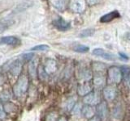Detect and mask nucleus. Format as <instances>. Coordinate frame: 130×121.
<instances>
[{
    "label": "nucleus",
    "instance_id": "aec40b11",
    "mask_svg": "<svg viewBox=\"0 0 130 121\" xmlns=\"http://www.w3.org/2000/svg\"><path fill=\"white\" fill-rule=\"evenodd\" d=\"M122 73H123V77L124 78V83L128 88H130V68L125 67Z\"/></svg>",
    "mask_w": 130,
    "mask_h": 121
},
{
    "label": "nucleus",
    "instance_id": "f257e3e1",
    "mask_svg": "<svg viewBox=\"0 0 130 121\" xmlns=\"http://www.w3.org/2000/svg\"><path fill=\"white\" fill-rule=\"evenodd\" d=\"M28 89V78L25 75L19 77L17 82L13 86V94L16 97H20L25 94Z\"/></svg>",
    "mask_w": 130,
    "mask_h": 121
},
{
    "label": "nucleus",
    "instance_id": "bb28decb",
    "mask_svg": "<svg viewBox=\"0 0 130 121\" xmlns=\"http://www.w3.org/2000/svg\"><path fill=\"white\" fill-rule=\"evenodd\" d=\"M50 47H49L47 44H39V45H36L34 47H32L31 48V51H46L49 49Z\"/></svg>",
    "mask_w": 130,
    "mask_h": 121
},
{
    "label": "nucleus",
    "instance_id": "a878e982",
    "mask_svg": "<svg viewBox=\"0 0 130 121\" xmlns=\"http://www.w3.org/2000/svg\"><path fill=\"white\" fill-rule=\"evenodd\" d=\"M65 3H66V0H55V1H53L54 6L59 10L63 9L65 6Z\"/></svg>",
    "mask_w": 130,
    "mask_h": 121
},
{
    "label": "nucleus",
    "instance_id": "6ab92c4d",
    "mask_svg": "<svg viewBox=\"0 0 130 121\" xmlns=\"http://www.w3.org/2000/svg\"><path fill=\"white\" fill-rule=\"evenodd\" d=\"M12 97V92L9 90H5L0 93V100L3 102H7Z\"/></svg>",
    "mask_w": 130,
    "mask_h": 121
},
{
    "label": "nucleus",
    "instance_id": "4468645a",
    "mask_svg": "<svg viewBox=\"0 0 130 121\" xmlns=\"http://www.w3.org/2000/svg\"><path fill=\"white\" fill-rule=\"evenodd\" d=\"M28 74L32 78H36L38 76V60L37 59H32L28 62Z\"/></svg>",
    "mask_w": 130,
    "mask_h": 121
},
{
    "label": "nucleus",
    "instance_id": "5701e85b",
    "mask_svg": "<svg viewBox=\"0 0 130 121\" xmlns=\"http://www.w3.org/2000/svg\"><path fill=\"white\" fill-rule=\"evenodd\" d=\"M31 5H32V3H29V4H28V2L22 3L19 4V5L15 7V12H21V11H24L25 9H27V8H28V7H30Z\"/></svg>",
    "mask_w": 130,
    "mask_h": 121
},
{
    "label": "nucleus",
    "instance_id": "dca6fc26",
    "mask_svg": "<svg viewBox=\"0 0 130 121\" xmlns=\"http://www.w3.org/2000/svg\"><path fill=\"white\" fill-rule=\"evenodd\" d=\"M81 115L85 118L90 119L93 116H94V110H93L92 106L85 105V106L82 107V109H81Z\"/></svg>",
    "mask_w": 130,
    "mask_h": 121
},
{
    "label": "nucleus",
    "instance_id": "7ed1b4c3",
    "mask_svg": "<svg viewBox=\"0 0 130 121\" xmlns=\"http://www.w3.org/2000/svg\"><path fill=\"white\" fill-rule=\"evenodd\" d=\"M83 102L89 106H97L101 103L100 95L97 91H92L83 98Z\"/></svg>",
    "mask_w": 130,
    "mask_h": 121
},
{
    "label": "nucleus",
    "instance_id": "72a5a7b5",
    "mask_svg": "<svg viewBox=\"0 0 130 121\" xmlns=\"http://www.w3.org/2000/svg\"><path fill=\"white\" fill-rule=\"evenodd\" d=\"M99 2V0H87V3L89 5H94V4L98 3Z\"/></svg>",
    "mask_w": 130,
    "mask_h": 121
},
{
    "label": "nucleus",
    "instance_id": "4be33fe9",
    "mask_svg": "<svg viewBox=\"0 0 130 121\" xmlns=\"http://www.w3.org/2000/svg\"><path fill=\"white\" fill-rule=\"evenodd\" d=\"M94 29L93 28H87V29H85L83 31H81L80 33V37L81 38H85V37H89V36H92L94 34Z\"/></svg>",
    "mask_w": 130,
    "mask_h": 121
},
{
    "label": "nucleus",
    "instance_id": "c756f323",
    "mask_svg": "<svg viewBox=\"0 0 130 121\" xmlns=\"http://www.w3.org/2000/svg\"><path fill=\"white\" fill-rule=\"evenodd\" d=\"M81 109H82V107H80V105L78 103H76V105L74 106V107H73L72 111L74 115H79L80 113H81Z\"/></svg>",
    "mask_w": 130,
    "mask_h": 121
},
{
    "label": "nucleus",
    "instance_id": "423d86ee",
    "mask_svg": "<svg viewBox=\"0 0 130 121\" xmlns=\"http://www.w3.org/2000/svg\"><path fill=\"white\" fill-rule=\"evenodd\" d=\"M93 86L97 90L103 89L106 86V78L102 74L98 73L93 77Z\"/></svg>",
    "mask_w": 130,
    "mask_h": 121
},
{
    "label": "nucleus",
    "instance_id": "2eb2a0df",
    "mask_svg": "<svg viewBox=\"0 0 130 121\" xmlns=\"http://www.w3.org/2000/svg\"><path fill=\"white\" fill-rule=\"evenodd\" d=\"M120 14L119 13V11H113L111 12H109V13L104 15L103 16H102L100 19V22L101 23H109L114 20L115 19L120 18Z\"/></svg>",
    "mask_w": 130,
    "mask_h": 121
},
{
    "label": "nucleus",
    "instance_id": "20e7f679",
    "mask_svg": "<svg viewBox=\"0 0 130 121\" xmlns=\"http://www.w3.org/2000/svg\"><path fill=\"white\" fill-rule=\"evenodd\" d=\"M103 93L106 100L112 101L117 96V88L113 85H107L103 88Z\"/></svg>",
    "mask_w": 130,
    "mask_h": 121
},
{
    "label": "nucleus",
    "instance_id": "f3484780",
    "mask_svg": "<svg viewBox=\"0 0 130 121\" xmlns=\"http://www.w3.org/2000/svg\"><path fill=\"white\" fill-rule=\"evenodd\" d=\"M123 114H124L123 107H122L120 104H117L113 109V111H112L113 117L116 119H120L122 117H123Z\"/></svg>",
    "mask_w": 130,
    "mask_h": 121
},
{
    "label": "nucleus",
    "instance_id": "412c9836",
    "mask_svg": "<svg viewBox=\"0 0 130 121\" xmlns=\"http://www.w3.org/2000/svg\"><path fill=\"white\" fill-rule=\"evenodd\" d=\"M76 105V99L75 98H69L67 99L66 103H65V109L68 111H71L74 106Z\"/></svg>",
    "mask_w": 130,
    "mask_h": 121
},
{
    "label": "nucleus",
    "instance_id": "9d476101",
    "mask_svg": "<svg viewBox=\"0 0 130 121\" xmlns=\"http://www.w3.org/2000/svg\"><path fill=\"white\" fill-rule=\"evenodd\" d=\"M20 43V40L16 36H3L0 38V44H7V45H19Z\"/></svg>",
    "mask_w": 130,
    "mask_h": 121
},
{
    "label": "nucleus",
    "instance_id": "473e14b6",
    "mask_svg": "<svg viewBox=\"0 0 130 121\" xmlns=\"http://www.w3.org/2000/svg\"><path fill=\"white\" fill-rule=\"evenodd\" d=\"M89 121H102V119H100V117L99 115H94L92 118L89 119Z\"/></svg>",
    "mask_w": 130,
    "mask_h": 121
},
{
    "label": "nucleus",
    "instance_id": "393cba45",
    "mask_svg": "<svg viewBox=\"0 0 130 121\" xmlns=\"http://www.w3.org/2000/svg\"><path fill=\"white\" fill-rule=\"evenodd\" d=\"M38 75L40 78V79H42V80H46L47 78V77H48V74L46 73V71H45L43 66H38Z\"/></svg>",
    "mask_w": 130,
    "mask_h": 121
},
{
    "label": "nucleus",
    "instance_id": "ddd939ff",
    "mask_svg": "<svg viewBox=\"0 0 130 121\" xmlns=\"http://www.w3.org/2000/svg\"><path fill=\"white\" fill-rule=\"evenodd\" d=\"M22 67H23V63L21 60L20 59L15 60V62L11 64V66L10 67L11 74L14 76H19L22 71Z\"/></svg>",
    "mask_w": 130,
    "mask_h": 121
},
{
    "label": "nucleus",
    "instance_id": "e433bc0d",
    "mask_svg": "<svg viewBox=\"0 0 130 121\" xmlns=\"http://www.w3.org/2000/svg\"><path fill=\"white\" fill-rule=\"evenodd\" d=\"M57 121H68V119L65 118L64 116H61V117H59V118L58 119V120Z\"/></svg>",
    "mask_w": 130,
    "mask_h": 121
},
{
    "label": "nucleus",
    "instance_id": "39448f33",
    "mask_svg": "<svg viewBox=\"0 0 130 121\" xmlns=\"http://www.w3.org/2000/svg\"><path fill=\"white\" fill-rule=\"evenodd\" d=\"M96 111L100 117V119L103 121H106L107 119L109 116V109L106 102H101L99 104H98Z\"/></svg>",
    "mask_w": 130,
    "mask_h": 121
},
{
    "label": "nucleus",
    "instance_id": "6e6552de",
    "mask_svg": "<svg viewBox=\"0 0 130 121\" xmlns=\"http://www.w3.org/2000/svg\"><path fill=\"white\" fill-rule=\"evenodd\" d=\"M93 89V85L89 82H84L83 83H81L77 87V94L80 96L85 97V95H87L90 92H92Z\"/></svg>",
    "mask_w": 130,
    "mask_h": 121
},
{
    "label": "nucleus",
    "instance_id": "2f4dec72",
    "mask_svg": "<svg viewBox=\"0 0 130 121\" xmlns=\"http://www.w3.org/2000/svg\"><path fill=\"white\" fill-rule=\"evenodd\" d=\"M6 117V111L3 104L0 102V119H3Z\"/></svg>",
    "mask_w": 130,
    "mask_h": 121
},
{
    "label": "nucleus",
    "instance_id": "0eeeda50",
    "mask_svg": "<svg viewBox=\"0 0 130 121\" xmlns=\"http://www.w3.org/2000/svg\"><path fill=\"white\" fill-rule=\"evenodd\" d=\"M85 0H71L70 7L71 9L76 13H81L85 9Z\"/></svg>",
    "mask_w": 130,
    "mask_h": 121
},
{
    "label": "nucleus",
    "instance_id": "f03ea898",
    "mask_svg": "<svg viewBox=\"0 0 130 121\" xmlns=\"http://www.w3.org/2000/svg\"><path fill=\"white\" fill-rule=\"evenodd\" d=\"M107 77L112 83L118 84L121 82L122 78H123V73H122L120 68L117 66H112L109 68V70H107Z\"/></svg>",
    "mask_w": 130,
    "mask_h": 121
},
{
    "label": "nucleus",
    "instance_id": "c9c22d12",
    "mask_svg": "<svg viewBox=\"0 0 130 121\" xmlns=\"http://www.w3.org/2000/svg\"><path fill=\"white\" fill-rule=\"evenodd\" d=\"M120 57H121V58H123V59H124V60H128V56H126L125 54L122 53V52H120Z\"/></svg>",
    "mask_w": 130,
    "mask_h": 121
},
{
    "label": "nucleus",
    "instance_id": "c85d7f7f",
    "mask_svg": "<svg viewBox=\"0 0 130 121\" xmlns=\"http://www.w3.org/2000/svg\"><path fill=\"white\" fill-rule=\"evenodd\" d=\"M93 70H94V71L98 72V73H99L100 71H102L104 69V65L103 64H102L101 62H96L93 64Z\"/></svg>",
    "mask_w": 130,
    "mask_h": 121
},
{
    "label": "nucleus",
    "instance_id": "4c0bfd02",
    "mask_svg": "<svg viewBox=\"0 0 130 121\" xmlns=\"http://www.w3.org/2000/svg\"><path fill=\"white\" fill-rule=\"evenodd\" d=\"M124 36H125V38L127 39V40H130V32H127V33H126V34L124 35Z\"/></svg>",
    "mask_w": 130,
    "mask_h": 121
},
{
    "label": "nucleus",
    "instance_id": "b1692460",
    "mask_svg": "<svg viewBox=\"0 0 130 121\" xmlns=\"http://www.w3.org/2000/svg\"><path fill=\"white\" fill-rule=\"evenodd\" d=\"M73 50L77 52H81V53H84V52H87L89 51V47L82 45V44H77L74 48H73Z\"/></svg>",
    "mask_w": 130,
    "mask_h": 121
},
{
    "label": "nucleus",
    "instance_id": "f704fd0d",
    "mask_svg": "<svg viewBox=\"0 0 130 121\" xmlns=\"http://www.w3.org/2000/svg\"><path fill=\"white\" fill-rule=\"evenodd\" d=\"M3 83H4V77L0 74V86H2Z\"/></svg>",
    "mask_w": 130,
    "mask_h": 121
},
{
    "label": "nucleus",
    "instance_id": "1a4fd4ad",
    "mask_svg": "<svg viewBox=\"0 0 130 121\" xmlns=\"http://www.w3.org/2000/svg\"><path fill=\"white\" fill-rule=\"evenodd\" d=\"M53 25L58 30L64 32L70 28L71 24L69 22H67L66 20H64L62 17H58L53 21Z\"/></svg>",
    "mask_w": 130,
    "mask_h": 121
},
{
    "label": "nucleus",
    "instance_id": "9b49d317",
    "mask_svg": "<svg viewBox=\"0 0 130 121\" xmlns=\"http://www.w3.org/2000/svg\"><path fill=\"white\" fill-rule=\"evenodd\" d=\"M92 53L93 55L98 56H101V57H103L106 60H116L115 55L108 53V52H106L105 50L103 49V48H94V49L93 50Z\"/></svg>",
    "mask_w": 130,
    "mask_h": 121
},
{
    "label": "nucleus",
    "instance_id": "7c9ffc66",
    "mask_svg": "<svg viewBox=\"0 0 130 121\" xmlns=\"http://www.w3.org/2000/svg\"><path fill=\"white\" fill-rule=\"evenodd\" d=\"M34 54L31 53V52H30V53H26V54L22 55V59L24 60V62H29L32 59H34Z\"/></svg>",
    "mask_w": 130,
    "mask_h": 121
},
{
    "label": "nucleus",
    "instance_id": "cd10ccee",
    "mask_svg": "<svg viewBox=\"0 0 130 121\" xmlns=\"http://www.w3.org/2000/svg\"><path fill=\"white\" fill-rule=\"evenodd\" d=\"M59 119L58 114L56 112H51L46 115V121H57Z\"/></svg>",
    "mask_w": 130,
    "mask_h": 121
},
{
    "label": "nucleus",
    "instance_id": "a211bd4d",
    "mask_svg": "<svg viewBox=\"0 0 130 121\" xmlns=\"http://www.w3.org/2000/svg\"><path fill=\"white\" fill-rule=\"evenodd\" d=\"M79 78L85 81V82H89V80H91L93 78L91 71L87 70V69L86 70H80L79 73Z\"/></svg>",
    "mask_w": 130,
    "mask_h": 121
},
{
    "label": "nucleus",
    "instance_id": "f8f14e48",
    "mask_svg": "<svg viewBox=\"0 0 130 121\" xmlns=\"http://www.w3.org/2000/svg\"><path fill=\"white\" fill-rule=\"evenodd\" d=\"M43 67H44L45 71H46V73L48 75L54 74V73L57 70V69H58L57 62H55V60H53V59L47 60L46 64H45V66Z\"/></svg>",
    "mask_w": 130,
    "mask_h": 121
}]
</instances>
